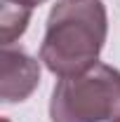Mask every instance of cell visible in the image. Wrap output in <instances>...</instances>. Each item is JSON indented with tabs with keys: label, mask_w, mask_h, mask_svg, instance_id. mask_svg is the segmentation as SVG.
Masks as SVG:
<instances>
[{
	"label": "cell",
	"mask_w": 120,
	"mask_h": 122,
	"mask_svg": "<svg viewBox=\"0 0 120 122\" xmlns=\"http://www.w3.org/2000/svg\"><path fill=\"white\" fill-rule=\"evenodd\" d=\"M108 33V16L101 0H57L47 16L40 61L49 73L71 77L99 63Z\"/></svg>",
	"instance_id": "cell-1"
},
{
	"label": "cell",
	"mask_w": 120,
	"mask_h": 122,
	"mask_svg": "<svg viewBox=\"0 0 120 122\" xmlns=\"http://www.w3.org/2000/svg\"><path fill=\"white\" fill-rule=\"evenodd\" d=\"M120 117V71L94 63L80 75L61 77L49 99L52 122H113Z\"/></svg>",
	"instance_id": "cell-2"
},
{
	"label": "cell",
	"mask_w": 120,
	"mask_h": 122,
	"mask_svg": "<svg viewBox=\"0 0 120 122\" xmlns=\"http://www.w3.org/2000/svg\"><path fill=\"white\" fill-rule=\"evenodd\" d=\"M40 82V66L21 49L2 47L0 52V101L19 103L26 101Z\"/></svg>",
	"instance_id": "cell-3"
},
{
	"label": "cell",
	"mask_w": 120,
	"mask_h": 122,
	"mask_svg": "<svg viewBox=\"0 0 120 122\" xmlns=\"http://www.w3.org/2000/svg\"><path fill=\"white\" fill-rule=\"evenodd\" d=\"M28 19H31V10L0 2V35H2V47L12 45L16 38L24 35V30L28 26Z\"/></svg>",
	"instance_id": "cell-4"
},
{
	"label": "cell",
	"mask_w": 120,
	"mask_h": 122,
	"mask_svg": "<svg viewBox=\"0 0 120 122\" xmlns=\"http://www.w3.org/2000/svg\"><path fill=\"white\" fill-rule=\"evenodd\" d=\"M0 2H7V5H16V7H24V10H31V12H33V7L43 5L45 0H0Z\"/></svg>",
	"instance_id": "cell-5"
},
{
	"label": "cell",
	"mask_w": 120,
	"mask_h": 122,
	"mask_svg": "<svg viewBox=\"0 0 120 122\" xmlns=\"http://www.w3.org/2000/svg\"><path fill=\"white\" fill-rule=\"evenodd\" d=\"M113 122H120V117H118V120H113Z\"/></svg>",
	"instance_id": "cell-6"
}]
</instances>
